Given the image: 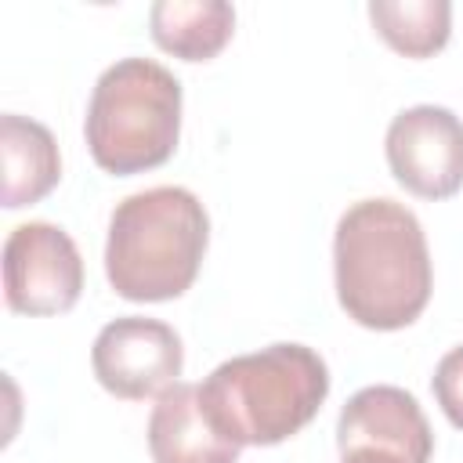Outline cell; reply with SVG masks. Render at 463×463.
Instances as JSON below:
<instances>
[{"mask_svg":"<svg viewBox=\"0 0 463 463\" xmlns=\"http://www.w3.org/2000/svg\"><path fill=\"white\" fill-rule=\"evenodd\" d=\"M329 394V365L307 344H271L221 362L199 398L239 445H279L304 430Z\"/></svg>","mask_w":463,"mask_h":463,"instance_id":"cell-3","label":"cell"},{"mask_svg":"<svg viewBox=\"0 0 463 463\" xmlns=\"http://www.w3.org/2000/svg\"><path fill=\"white\" fill-rule=\"evenodd\" d=\"M148 452L152 463H239L242 445L210 420L199 383L177 380L152 405Z\"/></svg>","mask_w":463,"mask_h":463,"instance_id":"cell-9","label":"cell"},{"mask_svg":"<svg viewBox=\"0 0 463 463\" xmlns=\"http://www.w3.org/2000/svg\"><path fill=\"white\" fill-rule=\"evenodd\" d=\"M83 293V257L65 228L29 221L4 242V297L18 315H61Z\"/></svg>","mask_w":463,"mask_h":463,"instance_id":"cell-5","label":"cell"},{"mask_svg":"<svg viewBox=\"0 0 463 463\" xmlns=\"http://www.w3.org/2000/svg\"><path fill=\"white\" fill-rule=\"evenodd\" d=\"M336 445L344 449H380L394 452L409 463H430L434 452V430L420 409V402L394 387V383H373L354 391L336 420Z\"/></svg>","mask_w":463,"mask_h":463,"instance_id":"cell-8","label":"cell"},{"mask_svg":"<svg viewBox=\"0 0 463 463\" xmlns=\"http://www.w3.org/2000/svg\"><path fill=\"white\" fill-rule=\"evenodd\" d=\"M0 156H4V206L22 210L40 203L61 177V156L54 134L18 112L0 116Z\"/></svg>","mask_w":463,"mask_h":463,"instance_id":"cell-10","label":"cell"},{"mask_svg":"<svg viewBox=\"0 0 463 463\" xmlns=\"http://www.w3.org/2000/svg\"><path fill=\"white\" fill-rule=\"evenodd\" d=\"M210 217L195 192L159 184L127 195L109 217L105 275L123 300L156 304L181 297L206 257Z\"/></svg>","mask_w":463,"mask_h":463,"instance_id":"cell-2","label":"cell"},{"mask_svg":"<svg viewBox=\"0 0 463 463\" xmlns=\"http://www.w3.org/2000/svg\"><path fill=\"white\" fill-rule=\"evenodd\" d=\"M90 369L109 394L145 402L177 383L184 369V347L174 326L159 318L123 315L101 326V333L94 336Z\"/></svg>","mask_w":463,"mask_h":463,"instance_id":"cell-6","label":"cell"},{"mask_svg":"<svg viewBox=\"0 0 463 463\" xmlns=\"http://www.w3.org/2000/svg\"><path fill=\"white\" fill-rule=\"evenodd\" d=\"M152 40L184 61H210L235 33V7L224 0H159L148 11Z\"/></svg>","mask_w":463,"mask_h":463,"instance_id":"cell-11","label":"cell"},{"mask_svg":"<svg viewBox=\"0 0 463 463\" xmlns=\"http://www.w3.org/2000/svg\"><path fill=\"white\" fill-rule=\"evenodd\" d=\"M83 134L90 159L116 177L163 166L181 137V80L152 58H119L90 90Z\"/></svg>","mask_w":463,"mask_h":463,"instance_id":"cell-4","label":"cell"},{"mask_svg":"<svg viewBox=\"0 0 463 463\" xmlns=\"http://www.w3.org/2000/svg\"><path fill=\"white\" fill-rule=\"evenodd\" d=\"M336 300L365 329L391 333L412 326L434 289L423 224L394 199H358L333 235Z\"/></svg>","mask_w":463,"mask_h":463,"instance_id":"cell-1","label":"cell"},{"mask_svg":"<svg viewBox=\"0 0 463 463\" xmlns=\"http://www.w3.org/2000/svg\"><path fill=\"white\" fill-rule=\"evenodd\" d=\"M369 22L405 58H430L449 43L452 4L449 0H373Z\"/></svg>","mask_w":463,"mask_h":463,"instance_id":"cell-12","label":"cell"},{"mask_svg":"<svg viewBox=\"0 0 463 463\" xmlns=\"http://www.w3.org/2000/svg\"><path fill=\"white\" fill-rule=\"evenodd\" d=\"M430 391H434L445 420L463 430V344L452 347L449 354H441V362L430 376Z\"/></svg>","mask_w":463,"mask_h":463,"instance_id":"cell-13","label":"cell"},{"mask_svg":"<svg viewBox=\"0 0 463 463\" xmlns=\"http://www.w3.org/2000/svg\"><path fill=\"white\" fill-rule=\"evenodd\" d=\"M394 181L420 199H449L463 188V119L445 105L402 109L383 137Z\"/></svg>","mask_w":463,"mask_h":463,"instance_id":"cell-7","label":"cell"},{"mask_svg":"<svg viewBox=\"0 0 463 463\" xmlns=\"http://www.w3.org/2000/svg\"><path fill=\"white\" fill-rule=\"evenodd\" d=\"M340 463H409L394 452H380V449H344Z\"/></svg>","mask_w":463,"mask_h":463,"instance_id":"cell-14","label":"cell"}]
</instances>
